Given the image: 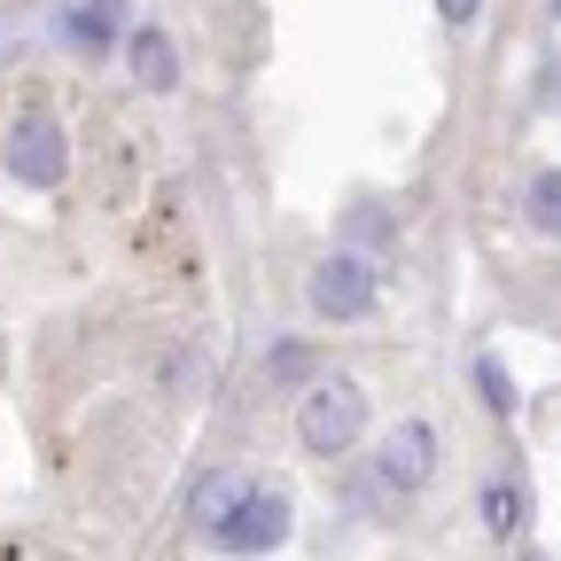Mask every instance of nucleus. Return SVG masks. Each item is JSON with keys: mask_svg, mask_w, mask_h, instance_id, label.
Here are the masks:
<instances>
[{"mask_svg": "<svg viewBox=\"0 0 561 561\" xmlns=\"http://www.w3.org/2000/svg\"><path fill=\"white\" fill-rule=\"evenodd\" d=\"M523 219H530L538 234H561V164H538V172L523 180Z\"/></svg>", "mask_w": 561, "mask_h": 561, "instance_id": "obj_8", "label": "nucleus"}, {"mask_svg": "<svg viewBox=\"0 0 561 561\" xmlns=\"http://www.w3.org/2000/svg\"><path fill=\"white\" fill-rule=\"evenodd\" d=\"M125 55H133V79H140V87H157V94L180 87V47H172L164 24H140V32L125 39Z\"/></svg>", "mask_w": 561, "mask_h": 561, "instance_id": "obj_6", "label": "nucleus"}, {"mask_svg": "<svg viewBox=\"0 0 561 561\" xmlns=\"http://www.w3.org/2000/svg\"><path fill=\"white\" fill-rule=\"evenodd\" d=\"M0 172H9L16 187H55L70 172V149H62V125L47 110H16L9 117V140H0Z\"/></svg>", "mask_w": 561, "mask_h": 561, "instance_id": "obj_2", "label": "nucleus"}, {"mask_svg": "<svg viewBox=\"0 0 561 561\" xmlns=\"http://www.w3.org/2000/svg\"><path fill=\"white\" fill-rule=\"evenodd\" d=\"M289 523H297V507H289V491H273V483H250L242 491V507L210 530V546L219 553H273V546H289Z\"/></svg>", "mask_w": 561, "mask_h": 561, "instance_id": "obj_3", "label": "nucleus"}, {"mask_svg": "<svg viewBox=\"0 0 561 561\" xmlns=\"http://www.w3.org/2000/svg\"><path fill=\"white\" fill-rule=\"evenodd\" d=\"M553 16H561V0H553Z\"/></svg>", "mask_w": 561, "mask_h": 561, "instance_id": "obj_15", "label": "nucleus"}, {"mask_svg": "<svg viewBox=\"0 0 561 561\" xmlns=\"http://www.w3.org/2000/svg\"><path fill=\"white\" fill-rule=\"evenodd\" d=\"M265 375H273V382H305V375H312V351H305V343H273V351H265Z\"/></svg>", "mask_w": 561, "mask_h": 561, "instance_id": "obj_12", "label": "nucleus"}, {"mask_svg": "<svg viewBox=\"0 0 561 561\" xmlns=\"http://www.w3.org/2000/svg\"><path fill=\"white\" fill-rule=\"evenodd\" d=\"M430 476H437V430L430 421H398V430L382 437V453H375V483L405 500V491H421Z\"/></svg>", "mask_w": 561, "mask_h": 561, "instance_id": "obj_5", "label": "nucleus"}, {"mask_svg": "<svg viewBox=\"0 0 561 561\" xmlns=\"http://www.w3.org/2000/svg\"><path fill=\"white\" fill-rule=\"evenodd\" d=\"M359 430H367V390H359V382L328 375V382H305V390H297V445H305V453L335 460V453L359 445Z\"/></svg>", "mask_w": 561, "mask_h": 561, "instance_id": "obj_1", "label": "nucleus"}, {"mask_svg": "<svg viewBox=\"0 0 561 561\" xmlns=\"http://www.w3.org/2000/svg\"><path fill=\"white\" fill-rule=\"evenodd\" d=\"M242 491H250V483H242V476H210V483H203V491H195V530H203V538H210V530H219V523H227V515H234V507H242Z\"/></svg>", "mask_w": 561, "mask_h": 561, "instance_id": "obj_9", "label": "nucleus"}, {"mask_svg": "<svg viewBox=\"0 0 561 561\" xmlns=\"http://www.w3.org/2000/svg\"><path fill=\"white\" fill-rule=\"evenodd\" d=\"M305 297H312L320 320H367L375 312V265L359 250H328L305 280Z\"/></svg>", "mask_w": 561, "mask_h": 561, "instance_id": "obj_4", "label": "nucleus"}, {"mask_svg": "<svg viewBox=\"0 0 561 561\" xmlns=\"http://www.w3.org/2000/svg\"><path fill=\"white\" fill-rule=\"evenodd\" d=\"M437 16L460 32V24H476V16H483V0H437Z\"/></svg>", "mask_w": 561, "mask_h": 561, "instance_id": "obj_13", "label": "nucleus"}, {"mask_svg": "<svg viewBox=\"0 0 561 561\" xmlns=\"http://www.w3.org/2000/svg\"><path fill=\"white\" fill-rule=\"evenodd\" d=\"M523 507H530V491L515 483V476H500L483 491V530H500V538H515L523 530Z\"/></svg>", "mask_w": 561, "mask_h": 561, "instance_id": "obj_10", "label": "nucleus"}, {"mask_svg": "<svg viewBox=\"0 0 561 561\" xmlns=\"http://www.w3.org/2000/svg\"><path fill=\"white\" fill-rule=\"evenodd\" d=\"M476 390H483V405H491V413H515V382H507V367H500V359H476Z\"/></svg>", "mask_w": 561, "mask_h": 561, "instance_id": "obj_11", "label": "nucleus"}, {"mask_svg": "<svg viewBox=\"0 0 561 561\" xmlns=\"http://www.w3.org/2000/svg\"><path fill=\"white\" fill-rule=\"evenodd\" d=\"M62 47H79V55H110V47H117V16H110V0L62 9Z\"/></svg>", "mask_w": 561, "mask_h": 561, "instance_id": "obj_7", "label": "nucleus"}, {"mask_svg": "<svg viewBox=\"0 0 561 561\" xmlns=\"http://www.w3.org/2000/svg\"><path fill=\"white\" fill-rule=\"evenodd\" d=\"M523 561H546V553H523Z\"/></svg>", "mask_w": 561, "mask_h": 561, "instance_id": "obj_14", "label": "nucleus"}]
</instances>
